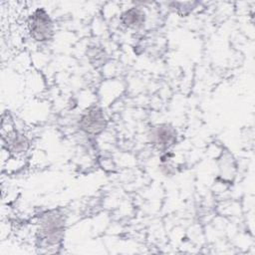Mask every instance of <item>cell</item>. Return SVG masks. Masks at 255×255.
<instances>
[{
    "instance_id": "1",
    "label": "cell",
    "mask_w": 255,
    "mask_h": 255,
    "mask_svg": "<svg viewBox=\"0 0 255 255\" xmlns=\"http://www.w3.org/2000/svg\"><path fill=\"white\" fill-rule=\"evenodd\" d=\"M66 216L59 209L48 210L44 212L38 222L36 232L37 241L41 247L52 248L59 245L65 234Z\"/></svg>"
},
{
    "instance_id": "2",
    "label": "cell",
    "mask_w": 255,
    "mask_h": 255,
    "mask_svg": "<svg viewBox=\"0 0 255 255\" xmlns=\"http://www.w3.org/2000/svg\"><path fill=\"white\" fill-rule=\"evenodd\" d=\"M28 30L31 38L38 43L51 41L55 34L53 20L44 8L36 9L29 16Z\"/></svg>"
},
{
    "instance_id": "3",
    "label": "cell",
    "mask_w": 255,
    "mask_h": 255,
    "mask_svg": "<svg viewBox=\"0 0 255 255\" xmlns=\"http://www.w3.org/2000/svg\"><path fill=\"white\" fill-rule=\"evenodd\" d=\"M78 126L86 134L97 135L106 129L108 121L103 110L99 106L93 105L81 114Z\"/></svg>"
},
{
    "instance_id": "4",
    "label": "cell",
    "mask_w": 255,
    "mask_h": 255,
    "mask_svg": "<svg viewBox=\"0 0 255 255\" xmlns=\"http://www.w3.org/2000/svg\"><path fill=\"white\" fill-rule=\"evenodd\" d=\"M148 142L158 150H167L177 140V131L170 124H157L152 126L147 133Z\"/></svg>"
},
{
    "instance_id": "5",
    "label": "cell",
    "mask_w": 255,
    "mask_h": 255,
    "mask_svg": "<svg viewBox=\"0 0 255 255\" xmlns=\"http://www.w3.org/2000/svg\"><path fill=\"white\" fill-rule=\"evenodd\" d=\"M3 146L13 155H20L25 153L30 147L29 138L22 132L17 130L7 131L2 135Z\"/></svg>"
},
{
    "instance_id": "6",
    "label": "cell",
    "mask_w": 255,
    "mask_h": 255,
    "mask_svg": "<svg viewBox=\"0 0 255 255\" xmlns=\"http://www.w3.org/2000/svg\"><path fill=\"white\" fill-rule=\"evenodd\" d=\"M145 12L143 9L137 6H133L125 10L120 17L121 24L127 29L130 30H138L142 28L145 23Z\"/></svg>"
},
{
    "instance_id": "7",
    "label": "cell",
    "mask_w": 255,
    "mask_h": 255,
    "mask_svg": "<svg viewBox=\"0 0 255 255\" xmlns=\"http://www.w3.org/2000/svg\"><path fill=\"white\" fill-rule=\"evenodd\" d=\"M87 57H88L91 65H93L95 68H99L106 63V61L108 59V54L106 53V51L103 47L94 45V46H91L88 48Z\"/></svg>"
},
{
    "instance_id": "8",
    "label": "cell",
    "mask_w": 255,
    "mask_h": 255,
    "mask_svg": "<svg viewBox=\"0 0 255 255\" xmlns=\"http://www.w3.org/2000/svg\"><path fill=\"white\" fill-rule=\"evenodd\" d=\"M171 5L175 8L176 12L181 16L188 15L194 8L196 3L195 2H173Z\"/></svg>"
}]
</instances>
